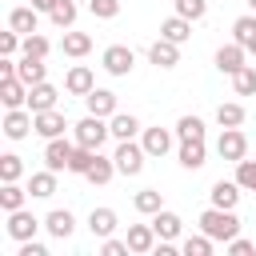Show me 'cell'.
<instances>
[{"instance_id": "6da1fadb", "label": "cell", "mask_w": 256, "mask_h": 256, "mask_svg": "<svg viewBox=\"0 0 256 256\" xmlns=\"http://www.w3.org/2000/svg\"><path fill=\"white\" fill-rule=\"evenodd\" d=\"M200 232H208L216 244H228L232 236H240V216H236V208H204L200 212Z\"/></svg>"}, {"instance_id": "7a4b0ae2", "label": "cell", "mask_w": 256, "mask_h": 256, "mask_svg": "<svg viewBox=\"0 0 256 256\" xmlns=\"http://www.w3.org/2000/svg\"><path fill=\"white\" fill-rule=\"evenodd\" d=\"M108 136H112V128H108V120H104V116H92V112H88L84 120H76V124H72V140H76V144H84V148H96V152H100Z\"/></svg>"}, {"instance_id": "3957f363", "label": "cell", "mask_w": 256, "mask_h": 256, "mask_svg": "<svg viewBox=\"0 0 256 256\" xmlns=\"http://www.w3.org/2000/svg\"><path fill=\"white\" fill-rule=\"evenodd\" d=\"M112 160H116V172H120V176H140V172H144L148 152H144V144H140V140H116Z\"/></svg>"}, {"instance_id": "277c9868", "label": "cell", "mask_w": 256, "mask_h": 256, "mask_svg": "<svg viewBox=\"0 0 256 256\" xmlns=\"http://www.w3.org/2000/svg\"><path fill=\"white\" fill-rule=\"evenodd\" d=\"M100 68H104L108 76H132V68H136V52H132L128 44H108V48L100 52Z\"/></svg>"}, {"instance_id": "5b68a950", "label": "cell", "mask_w": 256, "mask_h": 256, "mask_svg": "<svg viewBox=\"0 0 256 256\" xmlns=\"http://www.w3.org/2000/svg\"><path fill=\"white\" fill-rule=\"evenodd\" d=\"M4 136L8 140H24L28 132H36V116H32V108H4Z\"/></svg>"}, {"instance_id": "8992f818", "label": "cell", "mask_w": 256, "mask_h": 256, "mask_svg": "<svg viewBox=\"0 0 256 256\" xmlns=\"http://www.w3.org/2000/svg\"><path fill=\"white\" fill-rule=\"evenodd\" d=\"M72 152H76V140H64V136L44 140V168H52V172H68Z\"/></svg>"}, {"instance_id": "52a82bcc", "label": "cell", "mask_w": 256, "mask_h": 256, "mask_svg": "<svg viewBox=\"0 0 256 256\" xmlns=\"http://www.w3.org/2000/svg\"><path fill=\"white\" fill-rule=\"evenodd\" d=\"M40 228H44V220H36L28 208H16V212H8V224H4V232H8L16 244H20V240H32Z\"/></svg>"}, {"instance_id": "ba28073f", "label": "cell", "mask_w": 256, "mask_h": 256, "mask_svg": "<svg viewBox=\"0 0 256 256\" xmlns=\"http://www.w3.org/2000/svg\"><path fill=\"white\" fill-rule=\"evenodd\" d=\"M216 152H220V160H244L248 156V136L240 132V128H220V140H216Z\"/></svg>"}, {"instance_id": "9c48e42d", "label": "cell", "mask_w": 256, "mask_h": 256, "mask_svg": "<svg viewBox=\"0 0 256 256\" xmlns=\"http://www.w3.org/2000/svg\"><path fill=\"white\" fill-rule=\"evenodd\" d=\"M172 140H176V128H160V124H152V128L140 132V144H144L148 156H168V152H172Z\"/></svg>"}, {"instance_id": "30bf717a", "label": "cell", "mask_w": 256, "mask_h": 256, "mask_svg": "<svg viewBox=\"0 0 256 256\" xmlns=\"http://www.w3.org/2000/svg\"><path fill=\"white\" fill-rule=\"evenodd\" d=\"M244 64H248V48H244V44L232 40V44H220V48H216V68H220L224 76H236Z\"/></svg>"}, {"instance_id": "8fae6325", "label": "cell", "mask_w": 256, "mask_h": 256, "mask_svg": "<svg viewBox=\"0 0 256 256\" xmlns=\"http://www.w3.org/2000/svg\"><path fill=\"white\" fill-rule=\"evenodd\" d=\"M92 88H96L92 68H88V64H72L68 76H64V92H68V96H88Z\"/></svg>"}, {"instance_id": "7c38bea8", "label": "cell", "mask_w": 256, "mask_h": 256, "mask_svg": "<svg viewBox=\"0 0 256 256\" xmlns=\"http://www.w3.org/2000/svg\"><path fill=\"white\" fill-rule=\"evenodd\" d=\"M176 160H180V168L196 172V168H204V164H208V144H204V140H180Z\"/></svg>"}, {"instance_id": "4fadbf2b", "label": "cell", "mask_w": 256, "mask_h": 256, "mask_svg": "<svg viewBox=\"0 0 256 256\" xmlns=\"http://www.w3.org/2000/svg\"><path fill=\"white\" fill-rule=\"evenodd\" d=\"M124 240H128V248H132L136 256H144V252H156V240H160V236H156V228H152V220H148V224H128V236H124Z\"/></svg>"}, {"instance_id": "5bb4252c", "label": "cell", "mask_w": 256, "mask_h": 256, "mask_svg": "<svg viewBox=\"0 0 256 256\" xmlns=\"http://www.w3.org/2000/svg\"><path fill=\"white\" fill-rule=\"evenodd\" d=\"M8 28H12V32H20V36L40 32V12H36L32 4H16V8L8 12Z\"/></svg>"}, {"instance_id": "9a60e30c", "label": "cell", "mask_w": 256, "mask_h": 256, "mask_svg": "<svg viewBox=\"0 0 256 256\" xmlns=\"http://www.w3.org/2000/svg\"><path fill=\"white\" fill-rule=\"evenodd\" d=\"M148 64H156V68H176L180 64V44H172V40H152V48H148Z\"/></svg>"}, {"instance_id": "2e32d148", "label": "cell", "mask_w": 256, "mask_h": 256, "mask_svg": "<svg viewBox=\"0 0 256 256\" xmlns=\"http://www.w3.org/2000/svg\"><path fill=\"white\" fill-rule=\"evenodd\" d=\"M84 108H88L92 116H104V120L120 112V108H116V92H112V88H92V92L84 96Z\"/></svg>"}, {"instance_id": "e0dca14e", "label": "cell", "mask_w": 256, "mask_h": 256, "mask_svg": "<svg viewBox=\"0 0 256 256\" xmlns=\"http://www.w3.org/2000/svg\"><path fill=\"white\" fill-rule=\"evenodd\" d=\"M32 116H36V136H44V140H56V136H64V128H68V120H64V112H60V108L32 112Z\"/></svg>"}, {"instance_id": "ac0fdd59", "label": "cell", "mask_w": 256, "mask_h": 256, "mask_svg": "<svg viewBox=\"0 0 256 256\" xmlns=\"http://www.w3.org/2000/svg\"><path fill=\"white\" fill-rule=\"evenodd\" d=\"M116 228H120V216H116V208H92V212H88V232H92L96 240L112 236Z\"/></svg>"}, {"instance_id": "d6986e66", "label": "cell", "mask_w": 256, "mask_h": 256, "mask_svg": "<svg viewBox=\"0 0 256 256\" xmlns=\"http://www.w3.org/2000/svg\"><path fill=\"white\" fill-rule=\"evenodd\" d=\"M0 104H4V108H28V84H24L20 76L0 80Z\"/></svg>"}, {"instance_id": "ffe728a7", "label": "cell", "mask_w": 256, "mask_h": 256, "mask_svg": "<svg viewBox=\"0 0 256 256\" xmlns=\"http://www.w3.org/2000/svg\"><path fill=\"white\" fill-rule=\"evenodd\" d=\"M240 196H244V188H240L236 180H216V184L208 188V200H212L216 208H236Z\"/></svg>"}, {"instance_id": "44dd1931", "label": "cell", "mask_w": 256, "mask_h": 256, "mask_svg": "<svg viewBox=\"0 0 256 256\" xmlns=\"http://www.w3.org/2000/svg\"><path fill=\"white\" fill-rule=\"evenodd\" d=\"M44 228H48V236H56V240H68V236L76 232V216H72L68 208H52V212L44 216Z\"/></svg>"}, {"instance_id": "7402d4cb", "label": "cell", "mask_w": 256, "mask_h": 256, "mask_svg": "<svg viewBox=\"0 0 256 256\" xmlns=\"http://www.w3.org/2000/svg\"><path fill=\"white\" fill-rule=\"evenodd\" d=\"M60 52L72 56V60H80V56L92 52V36H88V32H76V28H64V36H60Z\"/></svg>"}, {"instance_id": "603a6c76", "label": "cell", "mask_w": 256, "mask_h": 256, "mask_svg": "<svg viewBox=\"0 0 256 256\" xmlns=\"http://www.w3.org/2000/svg\"><path fill=\"white\" fill-rule=\"evenodd\" d=\"M56 100H60V92H56L48 80H40V84L28 88V108H32V112H48V108H56Z\"/></svg>"}, {"instance_id": "cb8c5ba5", "label": "cell", "mask_w": 256, "mask_h": 256, "mask_svg": "<svg viewBox=\"0 0 256 256\" xmlns=\"http://www.w3.org/2000/svg\"><path fill=\"white\" fill-rule=\"evenodd\" d=\"M108 128H112L116 140H136V136L144 132V124H140L132 112H116V116H108Z\"/></svg>"}, {"instance_id": "d4e9b609", "label": "cell", "mask_w": 256, "mask_h": 256, "mask_svg": "<svg viewBox=\"0 0 256 256\" xmlns=\"http://www.w3.org/2000/svg\"><path fill=\"white\" fill-rule=\"evenodd\" d=\"M56 176H60V172H52V168L32 172V176H28V196H32V200H48V196L56 192Z\"/></svg>"}, {"instance_id": "484cf974", "label": "cell", "mask_w": 256, "mask_h": 256, "mask_svg": "<svg viewBox=\"0 0 256 256\" xmlns=\"http://www.w3.org/2000/svg\"><path fill=\"white\" fill-rule=\"evenodd\" d=\"M160 36L172 40V44H184V40L192 36V20H184L180 12H172L168 20H160Z\"/></svg>"}, {"instance_id": "4316f807", "label": "cell", "mask_w": 256, "mask_h": 256, "mask_svg": "<svg viewBox=\"0 0 256 256\" xmlns=\"http://www.w3.org/2000/svg\"><path fill=\"white\" fill-rule=\"evenodd\" d=\"M112 176H120V172H116V160H112V156H100V152H96V160H92V168L84 172V180H88V184H96V188H104V184H108Z\"/></svg>"}, {"instance_id": "83f0119b", "label": "cell", "mask_w": 256, "mask_h": 256, "mask_svg": "<svg viewBox=\"0 0 256 256\" xmlns=\"http://www.w3.org/2000/svg\"><path fill=\"white\" fill-rule=\"evenodd\" d=\"M24 204H28V184H24V188H20V180L0 184V208H4V216L16 212V208H24Z\"/></svg>"}, {"instance_id": "f1b7e54d", "label": "cell", "mask_w": 256, "mask_h": 256, "mask_svg": "<svg viewBox=\"0 0 256 256\" xmlns=\"http://www.w3.org/2000/svg\"><path fill=\"white\" fill-rule=\"evenodd\" d=\"M152 228H156V236H160V240H176V236H180V228H184V220H180L172 208H160V212L152 216Z\"/></svg>"}, {"instance_id": "f546056e", "label": "cell", "mask_w": 256, "mask_h": 256, "mask_svg": "<svg viewBox=\"0 0 256 256\" xmlns=\"http://www.w3.org/2000/svg\"><path fill=\"white\" fill-rule=\"evenodd\" d=\"M16 76L32 88V84H40V80L48 76V64H44V60H36V56H20V60H16Z\"/></svg>"}, {"instance_id": "4dcf8cb0", "label": "cell", "mask_w": 256, "mask_h": 256, "mask_svg": "<svg viewBox=\"0 0 256 256\" xmlns=\"http://www.w3.org/2000/svg\"><path fill=\"white\" fill-rule=\"evenodd\" d=\"M132 208H136L140 216H156V212L164 208V192H160V188H140V192L132 196Z\"/></svg>"}, {"instance_id": "1f68e13d", "label": "cell", "mask_w": 256, "mask_h": 256, "mask_svg": "<svg viewBox=\"0 0 256 256\" xmlns=\"http://www.w3.org/2000/svg\"><path fill=\"white\" fill-rule=\"evenodd\" d=\"M244 116H248V112H244L240 100H224V104L216 108V124H220V128H240Z\"/></svg>"}, {"instance_id": "d6a6232c", "label": "cell", "mask_w": 256, "mask_h": 256, "mask_svg": "<svg viewBox=\"0 0 256 256\" xmlns=\"http://www.w3.org/2000/svg\"><path fill=\"white\" fill-rule=\"evenodd\" d=\"M204 120L196 116V112H184L180 120H176V140H204Z\"/></svg>"}, {"instance_id": "836d02e7", "label": "cell", "mask_w": 256, "mask_h": 256, "mask_svg": "<svg viewBox=\"0 0 256 256\" xmlns=\"http://www.w3.org/2000/svg\"><path fill=\"white\" fill-rule=\"evenodd\" d=\"M76 16H80L76 0H56V4H52V12H48V20H52L56 28H72V24H76Z\"/></svg>"}, {"instance_id": "e575fe53", "label": "cell", "mask_w": 256, "mask_h": 256, "mask_svg": "<svg viewBox=\"0 0 256 256\" xmlns=\"http://www.w3.org/2000/svg\"><path fill=\"white\" fill-rule=\"evenodd\" d=\"M212 248H216V240H212L208 232H196V236H188V240L180 244L184 256H212Z\"/></svg>"}, {"instance_id": "d590c367", "label": "cell", "mask_w": 256, "mask_h": 256, "mask_svg": "<svg viewBox=\"0 0 256 256\" xmlns=\"http://www.w3.org/2000/svg\"><path fill=\"white\" fill-rule=\"evenodd\" d=\"M20 52H24V56H36V60H48V52H52V40H48V36H40V32H28Z\"/></svg>"}, {"instance_id": "8d00e7d4", "label": "cell", "mask_w": 256, "mask_h": 256, "mask_svg": "<svg viewBox=\"0 0 256 256\" xmlns=\"http://www.w3.org/2000/svg\"><path fill=\"white\" fill-rule=\"evenodd\" d=\"M232 92H236V96H256V68H252V64H244V68L232 76Z\"/></svg>"}, {"instance_id": "74e56055", "label": "cell", "mask_w": 256, "mask_h": 256, "mask_svg": "<svg viewBox=\"0 0 256 256\" xmlns=\"http://www.w3.org/2000/svg\"><path fill=\"white\" fill-rule=\"evenodd\" d=\"M20 176H24V160H20L16 152H4V156H0V184L20 180Z\"/></svg>"}, {"instance_id": "f35d334b", "label": "cell", "mask_w": 256, "mask_h": 256, "mask_svg": "<svg viewBox=\"0 0 256 256\" xmlns=\"http://www.w3.org/2000/svg\"><path fill=\"white\" fill-rule=\"evenodd\" d=\"M92 160H96V148H84V144H76V152H72V164H68V172H72V176H84V172L92 168Z\"/></svg>"}, {"instance_id": "ab89813d", "label": "cell", "mask_w": 256, "mask_h": 256, "mask_svg": "<svg viewBox=\"0 0 256 256\" xmlns=\"http://www.w3.org/2000/svg\"><path fill=\"white\" fill-rule=\"evenodd\" d=\"M172 4H176V12H180L184 20H192V24L208 16V0H172Z\"/></svg>"}, {"instance_id": "60d3db41", "label": "cell", "mask_w": 256, "mask_h": 256, "mask_svg": "<svg viewBox=\"0 0 256 256\" xmlns=\"http://www.w3.org/2000/svg\"><path fill=\"white\" fill-rule=\"evenodd\" d=\"M236 184L244 192H256V160H236Z\"/></svg>"}, {"instance_id": "b9f144b4", "label": "cell", "mask_w": 256, "mask_h": 256, "mask_svg": "<svg viewBox=\"0 0 256 256\" xmlns=\"http://www.w3.org/2000/svg\"><path fill=\"white\" fill-rule=\"evenodd\" d=\"M88 12L96 20H116L120 16V0H88Z\"/></svg>"}, {"instance_id": "7bdbcfd3", "label": "cell", "mask_w": 256, "mask_h": 256, "mask_svg": "<svg viewBox=\"0 0 256 256\" xmlns=\"http://www.w3.org/2000/svg\"><path fill=\"white\" fill-rule=\"evenodd\" d=\"M20 48H24V36H20V32H12V28L0 32V56H16Z\"/></svg>"}, {"instance_id": "ee69618b", "label": "cell", "mask_w": 256, "mask_h": 256, "mask_svg": "<svg viewBox=\"0 0 256 256\" xmlns=\"http://www.w3.org/2000/svg\"><path fill=\"white\" fill-rule=\"evenodd\" d=\"M128 240H116V236H104L100 240V256H128Z\"/></svg>"}, {"instance_id": "f6af8a7d", "label": "cell", "mask_w": 256, "mask_h": 256, "mask_svg": "<svg viewBox=\"0 0 256 256\" xmlns=\"http://www.w3.org/2000/svg\"><path fill=\"white\" fill-rule=\"evenodd\" d=\"M224 248H228L232 256H252V252H256V240H244V236H232V240H228Z\"/></svg>"}, {"instance_id": "bcb514c9", "label": "cell", "mask_w": 256, "mask_h": 256, "mask_svg": "<svg viewBox=\"0 0 256 256\" xmlns=\"http://www.w3.org/2000/svg\"><path fill=\"white\" fill-rule=\"evenodd\" d=\"M16 256H48V244H40L36 236L32 240H20V252Z\"/></svg>"}, {"instance_id": "7dc6e473", "label": "cell", "mask_w": 256, "mask_h": 256, "mask_svg": "<svg viewBox=\"0 0 256 256\" xmlns=\"http://www.w3.org/2000/svg\"><path fill=\"white\" fill-rule=\"evenodd\" d=\"M28 4H32V8H36V12H44V16H48V12H52V4H56V0H28Z\"/></svg>"}, {"instance_id": "c3c4849f", "label": "cell", "mask_w": 256, "mask_h": 256, "mask_svg": "<svg viewBox=\"0 0 256 256\" xmlns=\"http://www.w3.org/2000/svg\"><path fill=\"white\" fill-rule=\"evenodd\" d=\"M244 48H248V56H256V32H252V36L244 40Z\"/></svg>"}, {"instance_id": "681fc988", "label": "cell", "mask_w": 256, "mask_h": 256, "mask_svg": "<svg viewBox=\"0 0 256 256\" xmlns=\"http://www.w3.org/2000/svg\"><path fill=\"white\" fill-rule=\"evenodd\" d=\"M248 12H256V0H248Z\"/></svg>"}]
</instances>
